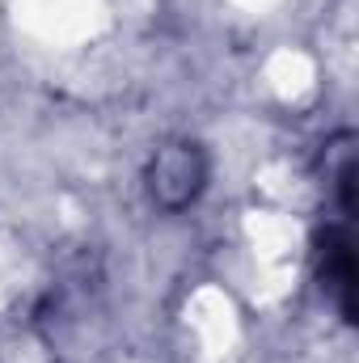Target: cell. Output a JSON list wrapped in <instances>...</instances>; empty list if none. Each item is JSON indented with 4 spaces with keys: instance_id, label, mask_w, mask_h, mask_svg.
<instances>
[{
    "instance_id": "cell-1",
    "label": "cell",
    "mask_w": 359,
    "mask_h": 363,
    "mask_svg": "<svg viewBox=\"0 0 359 363\" xmlns=\"http://www.w3.org/2000/svg\"><path fill=\"white\" fill-rule=\"evenodd\" d=\"M203 182H207V157L190 140L165 144L153 157V165H148V194L165 211H182L186 203H194L199 190H203Z\"/></svg>"
},
{
    "instance_id": "cell-2",
    "label": "cell",
    "mask_w": 359,
    "mask_h": 363,
    "mask_svg": "<svg viewBox=\"0 0 359 363\" xmlns=\"http://www.w3.org/2000/svg\"><path fill=\"white\" fill-rule=\"evenodd\" d=\"M317 274H321V287L334 296L343 321H355V245H351L347 216L338 224H326L317 241Z\"/></svg>"
}]
</instances>
